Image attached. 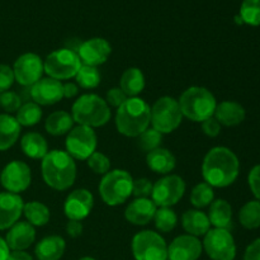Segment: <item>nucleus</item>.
<instances>
[{
  "mask_svg": "<svg viewBox=\"0 0 260 260\" xmlns=\"http://www.w3.org/2000/svg\"><path fill=\"white\" fill-rule=\"evenodd\" d=\"M240 162L233 150L223 146L211 149L202 162V175L212 188H225L236 180Z\"/></svg>",
  "mask_w": 260,
  "mask_h": 260,
  "instance_id": "obj_1",
  "label": "nucleus"
},
{
  "mask_svg": "<svg viewBox=\"0 0 260 260\" xmlns=\"http://www.w3.org/2000/svg\"><path fill=\"white\" fill-rule=\"evenodd\" d=\"M41 170L46 184L55 190H66L75 183V160L62 150L48 151L42 159Z\"/></svg>",
  "mask_w": 260,
  "mask_h": 260,
  "instance_id": "obj_2",
  "label": "nucleus"
},
{
  "mask_svg": "<svg viewBox=\"0 0 260 260\" xmlns=\"http://www.w3.org/2000/svg\"><path fill=\"white\" fill-rule=\"evenodd\" d=\"M151 123V107L146 101L128 98L116 112L117 131L126 137H139Z\"/></svg>",
  "mask_w": 260,
  "mask_h": 260,
  "instance_id": "obj_3",
  "label": "nucleus"
},
{
  "mask_svg": "<svg viewBox=\"0 0 260 260\" xmlns=\"http://www.w3.org/2000/svg\"><path fill=\"white\" fill-rule=\"evenodd\" d=\"M183 117L202 123L213 117L217 107L215 95L203 86H190L184 90L178 101Z\"/></svg>",
  "mask_w": 260,
  "mask_h": 260,
  "instance_id": "obj_4",
  "label": "nucleus"
},
{
  "mask_svg": "<svg viewBox=\"0 0 260 260\" xmlns=\"http://www.w3.org/2000/svg\"><path fill=\"white\" fill-rule=\"evenodd\" d=\"M71 117L80 126L102 127L111 119L107 102L96 94H84L71 107Z\"/></svg>",
  "mask_w": 260,
  "mask_h": 260,
  "instance_id": "obj_5",
  "label": "nucleus"
},
{
  "mask_svg": "<svg viewBox=\"0 0 260 260\" xmlns=\"http://www.w3.org/2000/svg\"><path fill=\"white\" fill-rule=\"evenodd\" d=\"M134 178L123 169L109 170L99 183V193L107 206L123 205L132 196Z\"/></svg>",
  "mask_w": 260,
  "mask_h": 260,
  "instance_id": "obj_6",
  "label": "nucleus"
},
{
  "mask_svg": "<svg viewBox=\"0 0 260 260\" xmlns=\"http://www.w3.org/2000/svg\"><path fill=\"white\" fill-rule=\"evenodd\" d=\"M81 61L78 52L73 48H60L46 57L43 62L45 73L48 78L56 79V80H69L75 78L79 69L81 68Z\"/></svg>",
  "mask_w": 260,
  "mask_h": 260,
  "instance_id": "obj_7",
  "label": "nucleus"
},
{
  "mask_svg": "<svg viewBox=\"0 0 260 260\" xmlns=\"http://www.w3.org/2000/svg\"><path fill=\"white\" fill-rule=\"evenodd\" d=\"M183 113L179 103L173 96H161L151 107L152 128L161 135L172 134L182 123Z\"/></svg>",
  "mask_w": 260,
  "mask_h": 260,
  "instance_id": "obj_8",
  "label": "nucleus"
},
{
  "mask_svg": "<svg viewBox=\"0 0 260 260\" xmlns=\"http://www.w3.org/2000/svg\"><path fill=\"white\" fill-rule=\"evenodd\" d=\"M132 254L135 260H168V245L160 234L145 230L132 239Z\"/></svg>",
  "mask_w": 260,
  "mask_h": 260,
  "instance_id": "obj_9",
  "label": "nucleus"
},
{
  "mask_svg": "<svg viewBox=\"0 0 260 260\" xmlns=\"http://www.w3.org/2000/svg\"><path fill=\"white\" fill-rule=\"evenodd\" d=\"M98 139L94 128L88 126L73 127L66 137L65 146L66 152L73 157L74 160H88L91 154L96 151Z\"/></svg>",
  "mask_w": 260,
  "mask_h": 260,
  "instance_id": "obj_10",
  "label": "nucleus"
},
{
  "mask_svg": "<svg viewBox=\"0 0 260 260\" xmlns=\"http://www.w3.org/2000/svg\"><path fill=\"white\" fill-rule=\"evenodd\" d=\"M185 193V182L177 174L160 178L152 187L151 200L157 207H172L177 205Z\"/></svg>",
  "mask_w": 260,
  "mask_h": 260,
  "instance_id": "obj_11",
  "label": "nucleus"
},
{
  "mask_svg": "<svg viewBox=\"0 0 260 260\" xmlns=\"http://www.w3.org/2000/svg\"><path fill=\"white\" fill-rule=\"evenodd\" d=\"M202 246L212 260H234L236 256L235 240L230 231L225 229H210Z\"/></svg>",
  "mask_w": 260,
  "mask_h": 260,
  "instance_id": "obj_12",
  "label": "nucleus"
},
{
  "mask_svg": "<svg viewBox=\"0 0 260 260\" xmlns=\"http://www.w3.org/2000/svg\"><path fill=\"white\" fill-rule=\"evenodd\" d=\"M32 182V172L28 164L20 160H14L5 165L0 174V183L7 192L19 193L24 192Z\"/></svg>",
  "mask_w": 260,
  "mask_h": 260,
  "instance_id": "obj_13",
  "label": "nucleus"
},
{
  "mask_svg": "<svg viewBox=\"0 0 260 260\" xmlns=\"http://www.w3.org/2000/svg\"><path fill=\"white\" fill-rule=\"evenodd\" d=\"M15 80L22 86H32L42 79L45 68L42 58L32 52L23 53L13 66Z\"/></svg>",
  "mask_w": 260,
  "mask_h": 260,
  "instance_id": "obj_14",
  "label": "nucleus"
},
{
  "mask_svg": "<svg viewBox=\"0 0 260 260\" xmlns=\"http://www.w3.org/2000/svg\"><path fill=\"white\" fill-rule=\"evenodd\" d=\"M76 52H78L83 65L98 68V66L107 62V60L111 56L112 47L107 40L95 37L80 43Z\"/></svg>",
  "mask_w": 260,
  "mask_h": 260,
  "instance_id": "obj_15",
  "label": "nucleus"
},
{
  "mask_svg": "<svg viewBox=\"0 0 260 260\" xmlns=\"http://www.w3.org/2000/svg\"><path fill=\"white\" fill-rule=\"evenodd\" d=\"M94 206V197L90 190L76 189L68 196L63 205V213L69 220L83 221L90 215Z\"/></svg>",
  "mask_w": 260,
  "mask_h": 260,
  "instance_id": "obj_16",
  "label": "nucleus"
},
{
  "mask_svg": "<svg viewBox=\"0 0 260 260\" xmlns=\"http://www.w3.org/2000/svg\"><path fill=\"white\" fill-rule=\"evenodd\" d=\"M60 80L45 78L30 86V98L38 106H53L62 101L63 90Z\"/></svg>",
  "mask_w": 260,
  "mask_h": 260,
  "instance_id": "obj_17",
  "label": "nucleus"
},
{
  "mask_svg": "<svg viewBox=\"0 0 260 260\" xmlns=\"http://www.w3.org/2000/svg\"><path fill=\"white\" fill-rule=\"evenodd\" d=\"M203 246L200 239L192 235H180L168 246V260H198Z\"/></svg>",
  "mask_w": 260,
  "mask_h": 260,
  "instance_id": "obj_18",
  "label": "nucleus"
},
{
  "mask_svg": "<svg viewBox=\"0 0 260 260\" xmlns=\"http://www.w3.org/2000/svg\"><path fill=\"white\" fill-rule=\"evenodd\" d=\"M22 197L10 192L0 193V230H8L19 221L23 215Z\"/></svg>",
  "mask_w": 260,
  "mask_h": 260,
  "instance_id": "obj_19",
  "label": "nucleus"
},
{
  "mask_svg": "<svg viewBox=\"0 0 260 260\" xmlns=\"http://www.w3.org/2000/svg\"><path fill=\"white\" fill-rule=\"evenodd\" d=\"M157 206L151 198H135L124 211V217L135 226H145L154 220Z\"/></svg>",
  "mask_w": 260,
  "mask_h": 260,
  "instance_id": "obj_20",
  "label": "nucleus"
},
{
  "mask_svg": "<svg viewBox=\"0 0 260 260\" xmlns=\"http://www.w3.org/2000/svg\"><path fill=\"white\" fill-rule=\"evenodd\" d=\"M4 240L10 251L25 250L36 240L35 226L27 221H18L9 229Z\"/></svg>",
  "mask_w": 260,
  "mask_h": 260,
  "instance_id": "obj_21",
  "label": "nucleus"
},
{
  "mask_svg": "<svg viewBox=\"0 0 260 260\" xmlns=\"http://www.w3.org/2000/svg\"><path fill=\"white\" fill-rule=\"evenodd\" d=\"M213 116L222 126L234 127L240 124L245 119L246 112L241 104L233 101H225L217 104Z\"/></svg>",
  "mask_w": 260,
  "mask_h": 260,
  "instance_id": "obj_22",
  "label": "nucleus"
},
{
  "mask_svg": "<svg viewBox=\"0 0 260 260\" xmlns=\"http://www.w3.org/2000/svg\"><path fill=\"white\" fill-rule=\"evenodd\" d=\"M146 164L156 174L168 175L177 167V159L172 151L164 147H159L154 151L147 152Z\"/></svg>",
  "mask_w": 260,
  "mask_h": 260,
  "instance_id": "obj_23",
  "label": "nucleus"
},
{
  "mask_svg": "<svg viewBox=\"0 0 260 260\" xmlns=\"http://www.w3.org/2000/svg\"><path fill=\"white\" fill-rule=\"evenodd\" d=\"M66 243L61 236L51 235L43 238L36 245L35 254L38 260H60L65 253Z\"/></svg>",
  "mask_w": 260,
  "mask_h": 260,
  "instance_id": "obj_24",
  "label": "nucleus"
},
{
  "mask_svg": "<svg viewBox=\"0 0 260 260\" xmlns=\"http://www.w3.org/2000/svg\"><path fill=\"white\" fill-rule=\"evenodd\" d=\"M182 226L188 235L205 236L210 231L211 223L208 216L201 210H188L182 216Z\"/></svg>",
  "mask_w": 260,
  "mask_h": 260,
  "instance_id": "obj_25",
  "label": "nucleus"
},
{
  "mask_svg": "<svg viewBox=\"0 0 260 260\" xmlns=\"http://www.w3.org/2000/svg\"><path fill=\"white\" fill-rule=\"evenodd\" d=\"M208 220L215 229L229 230L233 222V207L225 200H216L210 205Z\"/></svg>",
  "mask_w": 260,
  "mask_h": 260,
  "instance_id": "obj_26",
  "label": "nucleus"
},
{
  "mask_svg": "<svg viewBox=\"0 0 260 260\" xmlns=\"http://www.w3.org/2000/svg\"><path fill=\"white\" fill-rule=\"evenodd\" d=\"M20 124L17 118L10 114H0V151L10 149L18 141L20 135Z\"/></svg>",
  "mask_w": 260,
  "mask_h": 260,
  "instance_id": "obj_27",
  "label": "nucleus"
},
{
  "mask_svg": "<svg viewBox=\"0 0 260 260\" xmlns=\"http://www.w3.org/2000/svg\"><path fill=\"white\" fill-rule=\"evenodd\" d=\"M20 147L25 156L30 159H43L48 152V145L45 137L38 132H28L20 140Z\"/></svg>",
  "mask_w": 260,
  "mask_h": 260,
  "instance_id": "obj_28",
  "label": "nucleus"
},
{
  "mask_svg": "<svg viewBox=\"0 0 260 260\" xmlns=\"http://www.w3.org/2000/svg\"><path fill=\"white\" fill-rule=\"evenodd\" d=\"M119 88L128 98H135L145 89V76L139 68H129L124 70L119 80Z\"/></svg>",
  "mask_w": 260,
  "mask_h": 260,
  "instance_id": "obj_29",
  "label": "nucleus"
},
{
  "mask_svg": "<svg viewBox=\"0 0 260 260\" xmlns=\"http://www.w3.org/2000/svg\"><path fill=\"white\" fill-rule=\"evenodd\" d=\"M74 119L66 111H56L47 117L45 128L52 136H62L73 129Z\"/></svg>",
  "mask_w": 260,
  "mask_h": 260,
  "instance_id": "obj_30",
  "label": "nucleus"
},
{
  "mask_svg": "<svg viewBox=\"0 0 260 260\" xmlns=\"http://www.w3.org/2000/svg\"><path fill=\"white\" fill-rule=\"evenodd\" d=\"M23 215L27 218V222H29L35 228H42L47 225L51 217L50 208L45 203L38 202V201L25 203L23 207Z\"/></svg>",
  "mask_w": 260,
  "mask_h": 260,
  "instance_id": "obj_31",
  "label": "nucleus"
},
{
  "mask_svg": "<svg viewBox=\"0 0 260 260\" xmlns=\"http://www.w3.org/2000/svg\"><path fill=\"white\" fill-rule=\"evenodd\" d=\"M239 221L249 230L260 228V201H250L244 205L239 212Z\"/></svg>",
  "mask_w": 260,
  "mask_h": 260,
  "instance_id": "obj_32",
  "label": "nucleus"
},
{
  "mask_svg": "<svg viewBox=\"0 0 260 260\" xmlns=\"http://www.w3.org/2000/svg\"><path fill=\"white\" fill-rule=\"evenodd\" d=\"M15 118L20 126L32 127L42 118V109H41V106H38L35 102H27L18 109Z\"/></svg>",
  "mask_w": 260,
  "mask_h": 260,
  "instance_id": "obj_33",
  "label": "nucleus"
},
{
  "mask_svg": "<svg viewBox=\"0 0 260 260\" xmlns=\"http://www.w3.org/2000/svg\"><path fill=\"white\" fill-rule=\"evenodd\" d=\"M215 200V192L213 188L206 182L198 183L190 193V203L194 206L197 210L205 208L210 206Z\"/></svg>",
  "mask_w": 260,
  "mask_h": 260,
  "instance_id": "obj_34",
  "label": "nucleus"
},
{
  "mask_svg": "<svg viewBox=\"0 0 260 260\" xmlns=\"http://www.w3.org/2000/svg\"><path fill=\"white\" fill-rule=\"evenodd\" d=\"M155 226L161 233H170L178 223V216L172 207H157L154 216Z\"/></svg>",
  "mask_w": 260,
  "mask_h": 260,
  "instance_id": "obj_35",
  "label": "nucleus"
},
{
  "mask_svg": "<svg viewBox=\"0 0 260 260\" xmlns=\"http://www.w3.org/2000/svg\"><path fill=\"white\" fill-rule=\"evenodd\" d=\"M76 85L83 89H94L101 84V73L96 68L88 65H81L78 74L75 75Z\"/></svg>",
  "mask_w": 260,
  "mask_h": 260,
  "instance_id": "obj_36",
  "label": "nucleus"
},
{
  "mask_svg": "<svg viewBox=\"0 0 260 260\" xmlns=\"http://www.w3.org/2000/svg\"><path fill=\"white\" fill-rule=\"evenodd\" d=\"M239 15L244 23L258 27L260 25V0H244Z\"/></svg>",
  "mask_w": 260,
  "mask_h": 260,
  "instance_id": "obj_37",
  "label": "nucleus"
},
{
  "mask_svg": "<svg viewBox=\"0 0 260 260\" xmlns=\"http://www.w3.org/2000/svg\"><path fill=\"white\" fill-rule=\"evenodd\" d=\"M137 139H139L137 140V145H139L140 149L145 152H150L159 149L162 142V135L155 128H152V127L151 128L149 127Z\"/></svg>",
  "mask_w": 260,
  "mask_h": 260,
  "instance_id": "obj_38",
  "label": "nucleus"
},
{
  "mask_svg": "<svg viewBox=\"0 0 260 260\" xmlns=\"http://www.w3.org/2000/svg\"><path fill=\"white\" fill-rule=\"evenodd\" d=\"M86 161H88L89 169L95 174L106 175L111 169V160L103 152L95 151L90 155V157Z\"/></svg>",
  "mask_w": 260,
  "mask_h": 260,
  "instance_id": "obj_39",
  "label": "nucleus"
},
{
  "mask_svg": "<svg viewBox=\"0 0 260 260\" xmlns=\"http://www.w3.org/2000/svg\"><path fill=\"white\" fill-rule=\"evenodd\" d=\"M0 106L8 113H14L22 107V99L15 91H4V93L0 94Z\"/></svg>",
  "mask_w": 260,
  "mask_h": 260,
  "instance_id": "obj_40",
  "label": "nucleus"
},
{
  "mask_svg": "<svg viewBox=\"0 0 260 260\" xmlns=\"http://www.w3.org/2000/svg\"><path fill=\"white\" fill-rule=\"evenodd\" d=\"M152 184L150 179L147 178H139V179L134 180V185H132V194L136 198H150L152 193Z\"/></svg>",
  "mask_w": 260,
  "mask_h": 260,
  "instance_id": "obj_41",
  "label": "nucleus"
},
{
  "mask_svg": "<svg viewBox=\"0 0 260 260\" xmlns=\"http://www.w3.org/2000/svg\"><path fill=\"white\" fill-rule=\"evenodd\" d=\"M14 73L13 69L8 65H2L0 63V94L8 91L12 88L13 83H14Z\"/></svg>",
  "mask_w": 260,
  "mask_h": 260,
  "instance_id": "obj_42",
  "label": "nucleus"
},
{
  "mask_svg": "<svg viewBox=\"0 0 260 260\" xmlns=\"http://www.w3.org/2000/svg\"><path fill=\"white\" fill-rule=\"evenodd\" d=\"M127 99H128V96L124 94V91L119 86H117V88L109 89L108 93H107V98L104 101L107 102L108 106L114 107V108H119Z\"/></svg>",
  "mask_w": 260,
  "mask_h": 260,
  "instance_id": "obj_43",
  "label": "nucleus"
},
{
  "mask_svg": "<svg viewBox=\"0 0 260 260\" xmlns=\"http://www.w3.org/2000/svg\"><path fill=\"white\" fill-rule=\"evenodd\" d=\"M249 187H250L251 192L255 196L256 201H260V164L255 165L253 169L249 173Z\"/></svg>",
  "mask_w": 260,
  "mask_h": 260,
  "instance_id": "obj_44",
  "label": "nucleus"
},
{
  "mask_svg": "<svg viewBox=\"0 0 260 260\" xmlns=\"http://www.w3.org/2000/svg\"><path fill=\"white\" fill-rule=\"evenodd\" d=\"M202 131L206 136L208 137H217L221 132V124L218 123L217 119L215 117L206 119L202 123Z\"/></svg>",
  "mask_w": 260,
  "mask_h": 260,
  "instance_id": "obj_45",
  "label": "nucleus"
},
{
  "mask_svg": "<svg viewBox=\"0 0 260 260\" xmlns=\"http://www.w3.org/2000/svg\"><path fill=\"white\" fill-rule=\"evenodd\" d=\"M244 260H260V239L254 240L246 248L244 254Z\"/></svg>",
  "mask_w": 260,
  "mask_h": 260,
  "instance_id": "obj_46",
  "label": "nucleus"
},
{
  "mask_svg": "<svg viewBox=\"0 0 260 260\" xmlns=\"http://www.w3.org/2000/svg\"><path fill=\"white\" fill-rule=\"evenodd\" d=\"M84 226L81 223V221H74V220H69V222L66 223V233L70 238L76 239L83 234Z\"/></svg>",
  "mask_w": 260,
  "mask_h": 260,
  "instance_id": "obj_47",
  "label": "nucleus"
},
{
  "mask_svg": "<svg viewBox=\"0 0 260 260\" xmlns=\"http://www.w3.org/2000/svg\"><path fill=\"white\" fill-rule=\"evenodd\" d=\"M62 90H63V98L71 99L74 98V96L78 95L79 88L75 83H70V81H69V83L63 84Z\"/></svg>",
  "mask_w": 260,
  "mask_h": 260,
  "instance_id": "obj_48",
  "label": "nucleus"
},
{
  "mask_svg": "<svg viewBox=\"0 0 260 260\" xmlns=\"http://www.w3.org/2000/svg\"><path fill=\"white\" fill-rule=\"evenodd\" d=\"M8 260H33V258L25 250H12Z\"/></svg>",
  "mask_w": 260,
  "mask_h": 260,
  "instance_id": "obj_49",
  "label": "nucleus"
},
{
  "mask_svg": "<svg viewBox=\"0 0 260 260\" xmlns=\"http://www.w3.org/2000/svg\"><path fill=\"white\" fill-rule=\"evenodd\" d=\"M9 248H8L7 243L3 238H0V260H8V256H9Z\"/></svg>",
  "mask_w": 260,
  "mask_h": 260,
  "instance_id": "obj_50",
  "label": "nucleus"
},
{
  "mask_svg": "<svg viewBox=\"0 0 260 260\" xmlns=\"http://www.w3.org/2000/svg\"><path fill=\"white\" fill-rule=\"evenodd\" d=\"M235 22L236 23H238V24H243V19H241V17H240V15H236V17H235Z\"/></svg>",
  "mask_w": 260,
  "mask_h": 260,
  "instance_id": "obj_51",
  "label": "nucleus"
},
{
  "mask_svg": "<svg viewBox=\"0 0 260 260\" xmlns=\"http://www.w3.org/2000/svg\"><path fill=\"white\" fill-rule=\"evenodd\" d=\"M79 260H95L94 258H90V256H84V258L79 259Z\"/></svg>",
  "mask_w": 260,
  "mask_h": 260,
  "instance_id": "obj_52",
  "label": "nucleus"
}]
</instances>
